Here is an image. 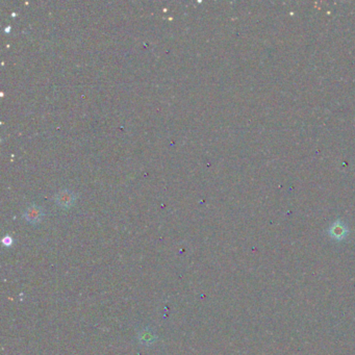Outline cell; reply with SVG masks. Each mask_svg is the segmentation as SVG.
Returning <instances> with one entry per match:
<instances>
[{"label": "cell", "instance_id": "cell-1", "mask_svg": "<svg viewBox=\"0 0 355 355\" xmlns=\"http://www.w3.org/2000/svg\"><path fill=\"white\" fill-rule=\"evenodd\" d=\"M55 200L59 205L63 207H69L74 203L75 196L69 191H62L60 193H57Z\"/></svg>", "mask_w": 355, "mask_h": 355}, {"label": "cell", "instance_id": "cell-2", "mask_svg": "<svg viewBox=\"0 0 355 355\" xmlns=\"http://www.w3.org/2000/svg\"><path fill=\"white\" fill-rule=\"evenodd\" d=\"M43 213L40 207L38 206H31L26 209L25 212V219L31 223H38L41 221Z\"/></svg>", "mask_w": 355, "mask_h": 355}, {"label": "cell", "instance_id": "cell-3", "mask_svg": "<svg viewBox=\"0 0 355 355\" xmlns=\"http://www.w3.org/2000/svg\"><path fill=\"white\" fill-rule=\"evenodd\" d=\"M139 341L144 345H152L157 341V337L149 329H143L139 332Z\"/></svg>", "mask_w": 355, "mask_h": 355}, {"label": "cell", "instance_id": "cell-4", "mask_svg": "<svg viewBox=\"0 0 355 355\" xmlns=\"http://www.w3.org/2000/svg\"><path fill=\"white\" fill-rule=\"evenodd\" d=\"M330 232H331V236L334 237L335 238H342L343 237H345V232H346V230H345V228L343 226L338 224V225H334L331 228Z\"/></svg>", "mask_w": 355, "mask_h": 355}, {"label": "cell", "instance_id": "cell-5", "mask_svg": "<svg viewBox=\"0 0 355 355\" xmlns=\"http://www.w3.org/2000/svg\"><path fill=\"white\" fill-rule=\"evenodd\" d=\"M2 243H3V245H4V246H6V247L11 246V245H12V243H13V241H12V237H5L2 239Z\"/></svg>", "mask_w": 355, "mask_h": 355}]
</instances>
